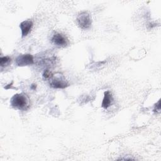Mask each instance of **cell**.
<instances>
[{
  "label": "cell",
  "mask_w": 161,
  "mask_h": 161,
  "mask_svg": "<svg viewBox=\"0 0 161 161\" xmlns=\"http://www.w3.org/2000/svg\"><path fill=\"white\" fill-rule=\"evenodd\" d=\"M10 103L13 108L21 111L27 110L30 106L28 97L23 93L14 94L11 97Z\"/></svg>",
  "instance_id": "obj_1"
},
{
  "label": "cell",
  "mask_w": 161,
  "mask_h": 161,
  "mask_svg": "<svg viewBox=\"0 0 161 161\" xmlns=\"http://www.w3.org/2000/svg\"><path fill=\"white\" fill-rule=\"evenodd\" d=\"M77 23L80 28L82 30L89 29L92 24V19L87 11H81L76 18Z\"/></svg>",
  "instance_id": "obj_2"
},
{
  "label": "cell",
  "mask_w": 161,
  "mask_h": 161,
  "mask_svg": "<svg viewBox=\"0 0 161 161\" xmlns=\"http://www.w3.org/2000/svg\"><path fill=\"white\" fill-rule=\"evenodd\" d=\"M16 64L19 67L33 65L34 63L33 56L31 54L19 55L15 60Z\"/></svg>",
  "instance_id": "obj_3"
},
{
  "label": "cell",
  "mask_w": 161,
  "mask_h": 161,
  "mask_svg": "<svg viewBox=\"0 0 161 161\" xmlns=\"http://www.w3.org/2000/svg\"><path fill=\"white\" fill-rule=\"evenodd\" d=\"M52 43L59 47H65L69 43V40L62 33H56L52 38Z\"/></svg>",
  "instance_id": "obj_4"
},
{
  "label": "cell",
  "mask_w": 161,
  "mask_h": 161,
  "mask_svg": "<svg viewBox=\"0 0 161 161\" xmlns=\"http://www.w3.org/2000/svg\"><path fill=\"white\" fill-rule=\"evenodd\" d=\"M50 86L55 89H64L69 86L68 82L63 77H52L50 80Z\"/></svg>",
  "instance_id": "obj_5"
},
{
  "label": "cell",
  "mask_w": 161,
  "mask_h": 161,
  "mask_svg": "<svg viewBox=\"0 0 161 161\" xmlns=\"http://www.w3.org/2000/svg\"><path fill=\"white\" fill-rule=\"evenodd\" d=\"M33 23L31 20H25L19 24V28L21 31V36H26L31 31Z\"/></svg>",
  "instance_id": "obj_6"
},
{
  "label": "cell",
  "mask_w": 161,
  "mask_h": 161,
  "mask_svg": "<svg viewBox=\"0 0 161 161\" xmlns=\"http://www.w3.org/2000/svg\"><path fill=\"white\" fill-rule=\"evenodd\" d=\"M112 101H113V97L111 92L109 91H105L104 93V97L102 101L101 106L104 109H107L111 104Z\"/></svg>",
  "instance_id": "obj_7"
},
{
  "label": "cell",
  "mask_w": 161,
  "mask_h": 161,
  "mask_svg": "<svg viewBox=\"0 0 161 161\" xmlns=\"http://www.w3.org/2000/svg\"><path fill=\"white\" fill-rule=\"evenodd\" d=\"M11 59L9 56H4L1 57L0 58V65L1 67L3 68L4 67L8 66L11 63Z\"/></svg>",
  "instance_id": "obj_8"
},
{
  "label": "cell",
  "mask_w": 161,
  "mask_h": 161,
  "mask_svg": "<svg viewBox=\"0 0 161 161\" xmlns=\"http://www.w3.org/2000/svg\"><path fill=\"white\" fill-rule=\"evenodd\" d=\"M53 74L52 73V72L50 70H49L48 69H46L44 70L43 73V79L44 80H48V79H51L52 77H53Z\"/></svg>",
  "instance_id": "obj_9"
},
{
  "label": "cell",
  "mask_w": 161,
  "mask_h": 161,
  "mask_svg": "<svg viewBox=\"0 0 161 161\" xmlns=\"http://www.w3.org/2000/svg\"><path fill=\"white\" fill-rule=\"evenodd\" d=\"M160 110V100H158V101L155 104L153 111L154 112H158Z\"/></svg>",
  "instance_id": "obj_10"
},
{
  "label": "cell",
  "mask_w": 161,
  "mask_h": 161,
  "mask_svg": "<svg viewBox=\"0 0 161 161\" xmlns=\"http://www.w3.org/2000/svg\"><path fill=\"white\" fill-rule=\"evenodd\" d=\"M36 88V85L35 84H32L31 86V89L33 90H35Z\"/></svg>",
  "instance_id": "obj_11"
}]
</instances>
